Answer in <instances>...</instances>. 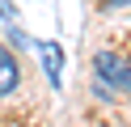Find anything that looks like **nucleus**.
<instances>
[{
    "mask_svg": "<svg viewBox=\"0 0 131 127\" xmlns=\"http://www.w3.org/2000/svg\"><path fill=\"white\" fill-rule=\"evenodd\" d=\"M93 81L102 85V93H131V64L114 51H102L93 59Z\"/></svg>",
    "mask_w": 131,
    "mask_h": 127,
    "instance_id": "1",
    "label": "nucleus"
},
{
    "mask_svg": "<svg viewBox=\"0 0 131 127\" xmlns=\"http://www.w3.org/2000/svg\"><path fill=\"white\" fill-rule=\"evenodd\" d=\"M38 55H42L47 81L59 85V81H63V72H59V68H63V47H59V42H38Z\"/></svg>",
    "mask_w": 131,
    "mask_h": 127,
    "instance_id": "2",
    "label": "nucleus"
},
{
    "mask_svg": "<svg viewBox=\"0 0 131 127\" xmlns=\"http://www.w3.org/2000/svg\"><path fill=\"white\" fill-rule=\"evenodd\" d=\"M17 81H21V68H17V59H13V51H4V47H0V97L17 89Z\"/></svg>",
    "mask_w": 131,
    "mask_h": 127,
    "instance_id": "3",
    "label": "nucleus"
},
{
    "mask_svg": "<svg viewBox=\"0 0 131 127\" xmlns=\"http://www.w3.org/2000/svg\"><path fill=\"white\" fill-rule=\"evenodd\" d=\"M110 4H131V0H110Z\"/></svg>",
    "mask_w": 131,
    "mask_h": 127,
    "instance_id": "4",
    "label": "nucleus"
}]
</instances>
